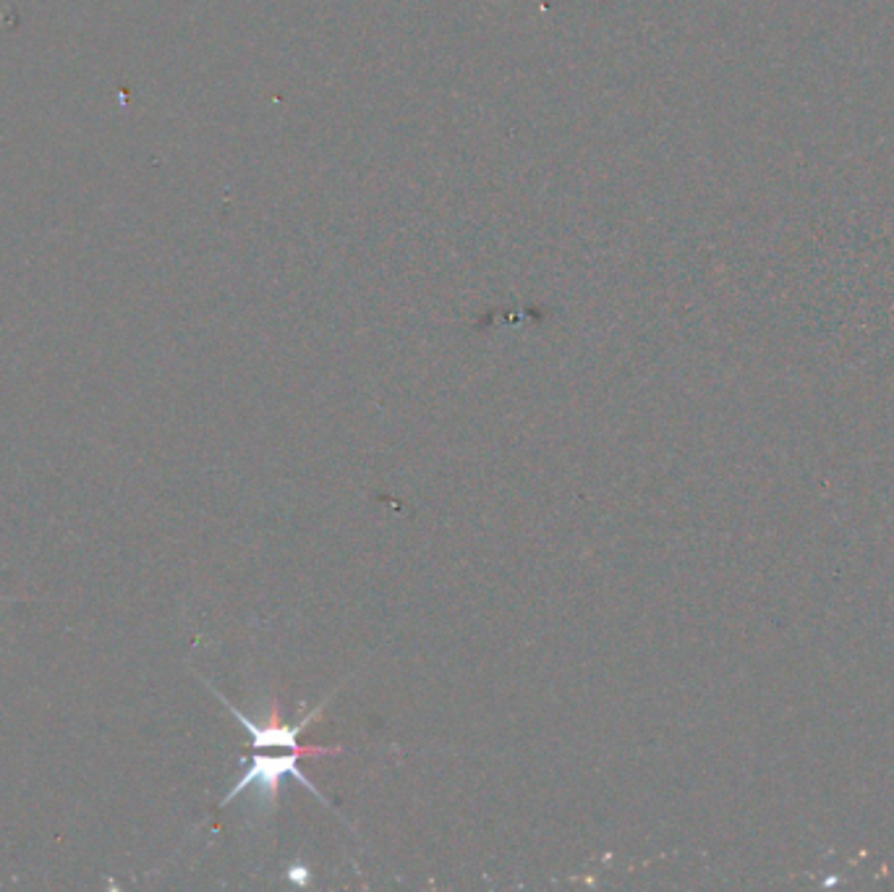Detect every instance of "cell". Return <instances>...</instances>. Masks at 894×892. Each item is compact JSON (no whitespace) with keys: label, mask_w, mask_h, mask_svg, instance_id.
Here are the masks:
<instances>
[{"label":"cell","mask_w":894,"mask_h":892,"mask_svg":"<svg viewBox=\"0 0 894 892\" xmlns=\"http://www.w3.org/2000/svg\"><path fill=\"white\" fill-rule=\"evenodd\" d=\"M291 877H293V880H299V882H306V869L295 867V869H291Z\"/></svg>","instance_id":"2"},{"label":"cell","mask_w":894,"mask_h":892,"mask_svg":"<svg viewBox=\"0 0 894 892\" xmlns=\"http://www.w3.org/2000/svg\"><path fill=\"white\" fill-rule=\"evenodd\" d=\"M330 754H343V746H301V748H293V751H280V754H264V751H257L254 759L249 761L247 772H243L241 780L236 782L233 788H230V794L222 798L220 806H228L230 801H236L238 796H243L247 790H257V803L262 806L267 815H272L276 811V803H278V790H280V780H283L285 775L295 777V780L304 786L309 794L320 798L330 806L328 798H324L320 790L314 788V782L309 780V777L301 772V759L304 757H330Z\"/></svg>","instance_id":"1"},{"label":"cell","mask_w":894,"mask_h":892,"mask_svg":"<svg viewBox=\"0 0 894 892\" xmlns=\"http://www.w3.org/2000/svg\"><path fill=\"white\" fill-rule=\"evenodd\" d=\"M0 602H17V597H0Z\"/></svg>","instance_id":"3"}]
</instances>
